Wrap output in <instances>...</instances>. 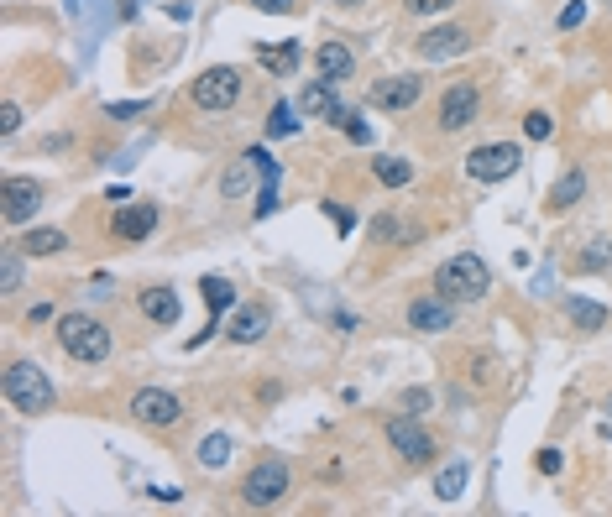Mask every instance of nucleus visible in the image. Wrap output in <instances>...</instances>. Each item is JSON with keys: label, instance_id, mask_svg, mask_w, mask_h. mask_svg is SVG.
<instances>
[{"label": "nucleus", "instance_id": "nucleus-1", "mask_svg": "<svg viewBox=\"0 0 612 517\" xmlns=\"http://www.w3.org/2000/svg\"><path fill=\"white\" fill-rule=\"evenodd\" d=\"M435 293L450 298V303H482V298L492 293V267H487L476 251L450 256V262L435 267Z\"/></svg>", "mask_w": 612, "mask_h": 517}, {"label": "nucleus", "instance_id": "nucleus-2", "mask_svg": "<svg viewBox=\"0 0 612 517\" xmlns=\"http://www.w3.org/2000/svg\"><path fill=\"white\" fill-rule=\"evenodd\" d=\"M58 345H63V356L79 361V366H105L110 350H116L110 329L95 314H63L58 319Z\"/></svg>", "mask_w": 612, "mask_h": 517}, {"label": "nucleus", "instance_id": "nucleus-3", "mask_svg": "<svg viewBox=\"0 0 612 517\" xmlns=\"http://www.w3.org/2000/svg\"><path fill=\"white\" fill-rule=\"evenodd\" d=\"M6 403L16 408V413H27V418H37V413H48L53 403H58V392H53V376L42 371L37 361H11L6 366Z\"/></svg>", "mask_w": 612, "mask_h": 517}, {"label": "nucleus", "instance_id": "nucleus-4", "mask_svg": "<svg viewBox=\"0 0 612 517\" xmlns=\"http://www.w3.org/2000/svg\"><path fill=\"white\" fill-rule=\"evenodd\" d=\"M288 486H293V465L283 455H262L241 481V502L246 507H278L288 497Z\"/></svg>", "mask_w": 612, "mask_h": 517}, {"label": "nucleus", "instance_id": "nucleus-5", "mask_svg": "<svg viewBox=\"0 0 612 517\" xmlns=\"http://www.w3.org/2000/svg\"><path fill=\"white\" fill-rule=\"evenodd\" d=\"M382 439H388V450L403 460V465H429L440 450H435V439H429V429L419 423V413H393L388 423H382Z\"/></svg>", "mask_w": 612, "mask_h": 517}, {"label": "nucleus", "instance_id": "nucleus-6", "mask_svg": "<svg viewBox=\"0 0 612 517\" xmlns=\"http://www.w3.org/2000/svg\"><path fill=\"white\" fill-rule=\"evenodd\" d=\"M241 68H231V63H215V68H204V74L194 79V105L199 110H231L236 100H241Z\"/></svg>", "mask_w": 612, "mask_h": 517}, {"label": "nucleus", "instance_id": "nucleus-7", "mask_svg": "<svg viewBox=\"0 0 612 517\" xmlns=\"http://www.w3.org/2000/svg\"><path fill=\"white\" fill-rule=\"evenodd\" d=\"M518 162H524V152H518L513 141H487V147L466 152V173L476 183H503V178L518 173Z\"/></svg>", "mask_w": 612, "mask_h": 517}, {"label": "nucleus", "instance_id": "nucleus-8", "mask_svg": "<svg viewBox=\"0 0 612 517\" xmlns=\"http://www.w3.org/2000/svg\"><path fill=\"white\" fill-rule=\"evenodd\" d=\"M131 418L142 423V429H178V423H184V403L163 387H142L131 397Z\"/></svg>", "mask_w": 612, "mask_h": 517}, {"label": "nucleus", "instance_id": "nucleus-9", "mask_svg": "<svg viewBox=\"0 0 612 517\" xmlns=\"http://www.w3.org/2000/svg\"><path fill=\"white\" fill-rule=\"evenodd\" d=\"M42 199H48V188H42L37 178H6L0 183V215H6V225H27V220H37V209H42Z\"/></svg>", "mask_w": 612, "mask_h": 517}, {"label": "nucleus", "instance_id": "nucleus-10", "mask_svg": "<svg viewBox=\"0 0 612 517\" xmlns=\"http://www.w3.org/2000/svg\"><path fill=\"white\" fill-rule=\"evenodd\" d=\"M367 100H372V110L403 115V110H414V105L424 100V79H419V74H393V79H377Z\"/></svg>", "mask_w": 612, "mask_h": 517}, {"label": "nucleus", "instance_id": "nucleus-11", "mask_svg": "<svg viewBox=\"0 0 612 517\" xmlns=\"http://www.w3.org/2000/svg\"><path fill=\"white\" fill-rule=\"evenodd\" d=\"M476 105H482V94H476L471 79H456L445 94H440V110H435V121L440 131H466L476 121Z\"/></svg>", "mask_w": 612, "mask_h": 517}, {"label": "nucleus", "instance_id": "nucleus-12", "mask_svg": "<svg viewBox=\"0 0 612 517\" xmlns=\"http://www.w3.org/2000/svg\"><path fill=\"white\" fill-rule=\"evenodd\" d=\"M456 309H461V303H450L440 293L414 298V303H408V329H419V335H445V329H456Z\"/></svg>", "mask_w": 612, "mask_h": 517}, {"label": "nucleus", "instance_id": "nucleus-13", "mask_svg": "<svg viewBox=\"0 0 612 517\" xmlns=\"http://www.w3.org/2000/svg\"><path fill=\"white\" fill-rule=\"evenodd\" d=\"M136 309H142L147 324L168 329V324H178V293L168 282H147V288H136Z\"/></svg>", "mask_w": 612, "mask_h": 517}, {"label": "nucleus", "instance_id": "nucleus-14", "mask_svg": "<svg viewBox=\"0 0 612 517\" xmlns=\"http://www.w3.org/2000/svg\"><path fill=\"white\" fill-rule=\"evenodd\" d=\"M466 47H471V32L466 27H435V32L419 37V58L424 63H450V58H461Z\"/></svg>", "mask_w": 612, "mask_h": 517}, {"label": "nucleus", "instance_id": "nucleus-15", "mask_svg": "<svg viewBox=\"0 0 612 517\" xmlns=\"http://www.w3.org/2000/svg\"><path fill=\"white\" fill-rule=\"evenodd\" d=\"M152 230H157V204H126L121 215L110 220V235H116V241H126V246L147 241Z\"/></svg>", "mask_w": 612, "mask_h": 517}, {"label": "nucleus", "instance_id": "nucleus-16", "mask_svg": "<svg viewBox=\"0 0 612 517\" xmlns=\"http://www.w3.org/2000/svg\"><path fill=\"white\" fill-rule=\"evenodd\" d=\"M314 68H320V79H330V84H346L351 79V68H356V53L340 37H330V42H320L314 47Z\"/></svg>", "mask_w": 612, "mask_h": 517}, {"label": "nucleus", "instance_id": "nucleus-17", "mask_svg": "<svg viewBox=\"0 0 612 517\" xmlns=\"http://www.w3.org/2000/svg\"><path fill=\"white\" fill-rule=\"evenodd\" d=\"M267 309H262V303H241V309L231 314V340L236 345H257L262 335H267Z\"/></svg>", "mask_w": 612, "mask_h": 517}, {"label": "nucleus", "instance_id": "nucleus-18", "mask_svg": "<svg viewBox=\"0 0 612 517\" xmlns=\"http://www.w3.org/2000/svg\"><path fill=\"white\" fill-rule=\"evenodd\" d=\"M581 194H586V173H581V168H571V173H560V183L550 188L544 209H550V215H565L571 204H581Z\"/></svg>", "mask_w": 612, "mask_h": 517}, {"label": "nucleus", "instance_id": "nucleus-19", "mask_svg": "<svg viewBox=\"0 0 612 517\" xmlns=\"http://www.w3.org/2000/svg\"><path fill=\"white\" fill-rule=\"evenodd\" d=\"M257 173H262V168H257L252 157L231 162V168H225V178H220V194L231 199V204H236V199H246V194H252V183H257Z\"/></svg>", "mask_w": 612, "mask_h": 517}, {"label": "nucleus", "instance_id": "nucleus-20", "mask_svg": "<svg viewBox=\"0 0 612 517\" xmlns=\"http://www.w3.org/2000/svg\"><path fill=\"white\" fill-rule=\"evenodd\" d=\"M16 246H21V251H27V256H32V262H37V256H58V251L68 246V235H63V230H53V225H42V230L32 225V230H27V235H21V241H16Z\"/></svg>", "mask_w": 612, "mask_h": 517}, {"label": "nucleus", "instance_id": "nucleus-21", "mask_svg": "<svg viewBox=\"0 0 612 517\" xmlns=\"http://www.w3.org/2000/svg\"><path fill=\"white\" fill-rule=\"evenodd\" d=\"M335 105H340V100H335V84H330V79H314V84L299 94V110H304V115H320V121H325Z\"/></svg>", "mask_w": 612, "mask_h": 517}, {"label": "nucleus", "instance_id": "nucleus-22", "mask_svg": "<svg viewBox=\"0 0 612 517\" xmlns=\"http://www.w3.org/2000/svg\"><path fill=\"white\" fill-rule=\"evenodd\" d=\"M565 314H571V324L586 329V335H597V329L607 324V309H602V303H592V298H565Z\"/></svg>", "mask_w": 612, "mask_h": 517}, {"label": "nucleus", "instance_id": "nucleus-23", "mask_svg": "<svg viewBox=\"0 0 612 517\" xmlns=\"http://www.w3.org/2000/svg\"><path fill=\"white\" fill-rule=\"evenodd\" d=\"M257 63L288 79L293 68H299V42H283V47H257Z\"/></svg>", "mask_w": 612, "mask_h": 517}, {"label": "nucleus", "instance_id": "nucleus-24", "mask_svg": "<svg viewBox=\"0 0 612 517\" xmlns=\"http://www.w3.org/2000/svg\"><path fill=\"white\" fill-rule=\"evenodd\" d=\"M497 382H503V361H497L492 350H476V356H471V387L492 392Z\"/></svg>", "mask_w": 612, "mask_h": 517}, {"label": "nucleus", "instance_id": "nucleus-25", "mask_svg": "<svg viewBox=\"0 0 612 517\" xmlns=\"http://www.w3.org/2000/svg\"><path fill=\"white\" fill-rule=\"evenodd\" d=\"M372 173H377L382 188H403V183H414V162H403V157H377Z\"/></svg>", "mask_w": 612, "mask_h": 517}, {"label": "nucleus", "instance_id": "nucleus-26", "mask_svg": "<svg viewBox=\"0 0 612 517\" xmlns=\"http://www.w3.org/2000/svg\"><path fill=\"white\" fill-rule=\"evenodd\" d=\"M267 136H272V141H283V136H299V105H288V100H278V105H272V115H267Z\"/></svg>", "mask_w": 612, "mask_h": 517}, {"label": "nucleus", "instance_id": "nucleus-27", "mask_svg": "<svg viewBox=\"0 0 612 517\" xmlns=\"http://www.w3.org/2000/svg\"><path fill=\"white\" fill-rule=\"evenodd\" d=\"M466 476H471V470H466V460H456V465H445L440 476H435V497H440V502H456L461 491H466Z\"/></svg>", "mask_w": 612, "mask_h": 517}, {"label": "nucleus", "instance_id": "nucleus-28", "mask_svg": "<svg viewBox=\"0 0 612 517\" xmlns=\"http://www.w3.org/2000/svg\"><path fill=\"white\" fill-rule=\"evenodd\" d=\"M199 293H204V303H210V314H215V319L236 303V288H231L225 277H204V282H199Z\"/></svg>", "mask_w": 612, "mask_h": 517}, {"label": "nucleus", "instance_id": "nucleus-29", "mask_svg": "<svg viewBox=\"0 0 612 517\" xmlns=\"http://www.w3.org/2000/svg\"><path fill=\"white\" fill-rule=\"evenodd\" d=\"M21 256H27L21 246H16V251L6 246V256H0V293H6V298L21 288Z\"/></svg>", "mask_w": 612, "mask_h": 517}, {"label": "nucleus", "instance_id": "nucleus-30", "mask_svg": "<svg viewBox=\"0 0 612 517\" xmlns=\"http://www.w3.org/2000/svg\"><path fill=\"white\" fill-rule=\"evenodd\" d=\"M225 460H231V439H225V434H210V439L199 444V465H210V470H220Z\"/></svg>", "mask_w": 612, "mask_h": 517}, {"label": "nucleus", "instance_id": "nucleus-31", "mask_svg": "<svg viewBox=\"0 0 612 517\" xmlns=\"http://www.w3.org/2000/svg\"><path fill=\"white\" fill-rule=\"evenodd\" d=\"M607 262H612V241H592V251L576 256V267H581V272H597V267H607Z\"/></svg>", "mask_w": 612, "mask_h": 517}, {"label": "nucleus", "instance_id": "nucleus-32", "mask_svg": "<svg viewBox=\"0 0 612 517\" xmlns=\"http://www.w3.org/2000/svg\"><path fill=\"white\" fill-rule=\"evenodd\" d=\"M524 136H529V141H550V136H555V121H550L544 110H534L529 121H524Z\"/></svg>", "mask_w": 612, "mask_h": 517}, {"label": "nucleus", "instance_id": "nucleus-33", "mask_svg": "<svg viewBox=\"0 0 612 517\" xmlns=\"http://www.w3.org/2000/svg\"><path fill=\"white\" fill-rule=\"evenodd\" d=\"M456 0H403V11L408 16H440V11H450Z\"/></svg>", "mask_w": 612, "mask_h": 517}, {"label": "nucleus", "instance_id": "nucleus-34", "mask_svg": "<svg viewBox=\"0 0 612 517\" xmlns=\"http://www.w3.org/2000/svg\"><path fill=\"white\" fill-rule=\"evenodd\" d=\"M21 131V105L6 100V110H0V136H16Z\"/></svg>", "mask_w": 612, "mask_h": 517}, {"label": "nucleus", "instance_id": "nucleus-35", "mask_svg": "<svg viewBox=\"0 0 612 517\" xmlns=\"http://www.w3.org/2000/svg\"><path fill=\"white\" fill-rule=\"evenodd\" d=\"M252 11H262V16H288L293 11V0H246Z\"/></svg>", "mask_w": 612, "mask_h": 517}, {"label": "nucleus", "instance_id": "nucleus-36", "mask_svg": "<svg viewBox=\"0 0 612 517\" xmlns=\"http://www.w3.org/2000/svg\"><path fill=\"white\" fill-rule=\"evenodd\" d=\"M403 408H408V413H424V408H429V392H424V387H408V392H403Z\"/></svg>", "mask_w": 612, "mask_h": 517}, {"label": "nucleus", "instance_id": "nucleus-37", "mask_svg": "<svg viewBox=\"0 0 612 517\" xmlns=\"http://www.w3.org/2000/svg\"><path fill=\"white\" fill-rule=\"evenodd\" d=\"M576 21H586V6H581V0H576V6H565V11H560V27H576Z\"/></svg>", "mask_w": 612, "mask_h": 517}, {"label": "nucleus", "instance_id": "nucleus-38", "mask_svg": "<svg viewBox=\"0 0 612 517\" xmlns=\"http://www.w3.org/2000/svg\"><path fill=\"white\" fill-rule=\"evenodd\" d=\"M539 470H544V476H555V470H560V450H539Z\"/></svg>", "mask_w": 612, "mask_h": 517}, {"label": "nucleus", "instance_id": "nucleus-39", "mask_svg": "<svg viewBox=\"0 0 612 517\" xmlns=\"http://www.w3.org/2000/svg\"><path fill=\"white\" fill-rule=\"evenodd\" d=\"M393 230H398V225H393L388 215H382V220H372V235H377V241H393Z\"/></svg>", "mask_w": 612, "mask_h": 517}, {"label": "nucleus", "instance_id": "nucleus-40", "mask_svg": "<svg viewBox=\"0 0 612 517\" xmlns=\"http://www.w3.org/2000/svg\"><path fill=\"white\" fill-rule=\"evenodd\" d=\"M48 319H53V303H37V309L27 314V324H32V329H37V324H48Z\"/></svg>", "mask_w": 612, "mask_h": 517}, {"label": "nucleus", "instance_id": "nucleus-41", "mask_svg": "<svg viewBox=\"0 0 612 517\" xmlns=\"http://www.w3.org/2000/svg\"><path fill=\"white\" fill-rule=\"evenodd\" d=\"M152 497H157V502H178L184 491H178V486H152Z\"/></svg>", "mask_w": 612, "mask_h": 517}, {"label": "nucleus", "instance_id": "nucleus-42", "mask_svg": "<svg viewBox=\"0 0 612 517\" xmlns=\"http://www.w3.org/2000/svg\"><path fill=\"white\" fill-rule=\"evenodd\" d=\"M335 6H361V0H335Z\"/></svg>", "mask_w": 612, "mask_h": 517}, {"label": "nucleus", "instance_id": "nucleus-43", "mask_svg": "<svg viewBox=\"0 0 612 517\" xmlns=\"http://www.w3.org/2000/svg\"><path fill=\"white\" fill-rule=\"evenodd\" d=\"M607 408H612V403H607Z\"/></svg>", "mask_w": 612, "mask_h": 517}]
</instances>
